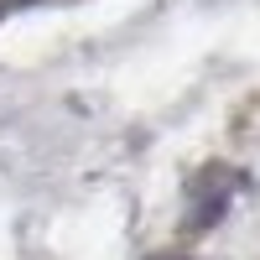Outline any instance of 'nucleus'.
<instances>
[{
  "mask_svg": "<svg viewBox=\"0 0 260 260\" xmlns=\"http://www.w3.org/2000/svg\"><path fill=\"white\" fill-rule=\"evenodd\" d=\"M240 182L245 172H234L229 161H208L192 172L187 182V234H208L213 224L229 213V203L240 198Z\"/></svg>",
  "mask_w": 260,
  "mask_h": 260,
  "instance_id": "obj_1",
  "label": "nucleus"
},
{
  "mask_svg": "<svg viewBox=\"0 0 260 260\" xmlns=\"http://www.w3.org/2000/svg\"><path fill=\"white\" fill-rule=\"evenodd\" d=\"M31 6H42V0H0V11H6V16H11V11H31Z\"/></svg>",
  "mask_w": 260,
  "mask_h": 260,
  "instance_id": "obj_2",
  "label": "nucleus"
},
{
  "mask_svg": "<svg viewBox=\"0 0 260 260\" xmlns=\"http://www.w3.org/2000/svg\"><path fill=\"white\" fill-rule=\"evenodd\" d=\"M151 260H187V255H151Z\"/></svg>",
  "mask_w": 260,
  "mask_h": 260,
  "instance_id": "obj_3",
  "label": "nucleus"
},
{
  "mask_svg": "<svg viewBox=\"0 0 260 260\" xmlns=\"http://www.w3.org/2000/svg\"><path fill=\"white\" fill-rule=\"evenodd\" d=\"M0 21H6V11H0Z\"/></svg>",
  "mask_w": 260,
  "mask_h": 260,
  "instance_id": "obj_4",
  "label": "nucleus"
}]
</instances>
